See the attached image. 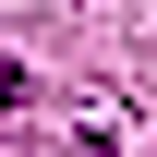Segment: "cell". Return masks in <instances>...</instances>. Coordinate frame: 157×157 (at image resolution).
<instances>
[{"label":"cell","mask_w":157,"mask_h":157,"mask_svg":"<svg viewBox=\"0 0 157 157\" xmlns=\"http://www.w3.org/2000/svg\"><path fill=\"white\" fill-rule=\"evenodd\" d=\"M12 109H24V73H12V60H0V121H12Z\"/></svg>","instance_id":"cell-1"}]
</instances>
